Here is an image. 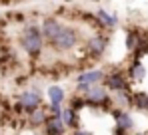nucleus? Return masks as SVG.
Here are the masks:
<instances>
[{"label": "nucleus", "mask_w": 148, "mask_h": 135, "mask_svg": "<svg viewBox=\"0 0 148 135\" xmlns=\"http://www.w3.org/2000/svg\"><path fill=\"white\" fill-rule=\"evenodd\" d=\"M18 46H20V50L24 52L28 58L38 60L40 54L46 48L44 38L40 34V26L38 24H26L24 28L20 30V34H18Z\"/></svg>", "instance_id": "f257e3e1"}, {"label": "nucleus", "mask_w": 148, "mask_h": 135, "mask_svg": "<svg viewBox=\"0 0 148 135\" xmlns=\"http://www.w3.org/2000/svg\"><path fill=\"white\" fill-rule=\"evenodd\" d=\"M78 44H80V30L72 24H62L60 32L56 34V38L48 46L58 54H68V52L76 50Z\"/></svg>", "instance_id": "f03ea898"}, {"label": "nucleus", "mask_w": 148, "mask_h": 135, "mask_svg": "<svg viewBox=\"0 0 148 135\" xmlns=\"http://www.w3.org/2000/svg\"><path fill=\"white\" fill-rule=\"evenodd\" d=\"M42 99H44V93L40 91V88H28L22 90L18 93L16 101L12 103V109L10 111L14 115H22V113H32L34 109L42 107Z\"/></svg>", "instance_id": "7ed1b4c3"}, {"label": "nucleus", "mask_w": 148, "mask_h": 135, "mask_svg": "<svg viewBox=\"0 0 148 135\" xmlns=\"http://www.w3.org/2000/svg\"><path fill=\"white\" fill-rule=\"evenodd\" d=\"M84 101H86V109H98V111L110 113V109L114 107L112 95L108 93V90L102 84L100 86H92L88 90V93L84 95Z\"/></svg>", "instance_id": "20e7f679"}, {"label": "nucleus", "mask_w": 148, "mask_h": 135, "mask_svg": "<svg viewBox=\"0 0 148 135\" xmlns=\"http://www.w3.org/2000/svg\"><path fill=\"white\" fill-rule=\"evenodd\" d=\"M110 48V36L104 32H94L84 42V52L90 60H102Z\"/></svg>", "instance_id": "39448f33"}, {"label": "nucleus", "mask_w": 148, "mask_h": 135, "mask_svg": "<svg viewBox=\"0 0 148 135\" xmlns=\"http://www.w3.org/2000/svg\"><path fill=\"white\" fill-rule=\"evenodd\" d=\"M102 86L108 90L110 95L120 93V91H130L132 90V84L128 82L126 72H124L122 68H114V70L106 72V74H104V80H102Z\"/></svg>", "instance_id": "423d86ee"}, {"label": "nucleus", "mask_w": 148, "mask_h": 135, "mask_svg": "<svg viewBox=\"0 0 148 135\" xmlns=\"http://www.w3.org/2000/svg\"><path fill=\"white\" fill-rule=\"evenodd\" d=\"M104 74L106 70L102 68H92V70H82L80 74L74 76V84L76 86H100L102 80H104Z\"/></svg>", "instance_id": "0eeeda50"}, {"label": "nucleus", "mask_w": 148, "mask_h": 135, "mask_svg": "<svg viewBox=\"0 0 148 135\" xmlns=\"http://www.w3.org/2000/svg\"><path fill=\"white\" fill-rule=\"evenodd\" d=\"M92 14H94V20L98 24V30H104V34L114 32V28L118 26V16L106 8H96Z\"/></svg>", "instance_id": "6e6552de"}, {"label": "nucleus", "mask_w": 148, "mask_h": 135, "mask_svg": "<svg viewBox=\"0 0 148 135\" xmlns=\"http://www.w3.org/2000/svg\"><path fill=\"white\" fill-rule=\"evenodd\" d=\"M62 24L56 16H44L42 18V22L38 24L40 26V34H42V38H44V44H50L54 38H56V34L60 32V28H62Z\"/></svg>", "instance_id": "1a4fd4ad"}, {"label": "nucleus", "mask_w": 148, "mask_h": 135, "mask_svg": "<svg viewBox=\"0 0 148 135\" xmlns=\"http://www.w3.org/2000/svg\"><path fill=\"white\" fill-rule=\"evenodd\" d=\"M110 117H112V121H114V127H120L124 131H132L134 129V125H136V121H134V117H132V113L126 111V109H118V107H112L110 109Z\"/></svg>", "instance_id": "9d476101"}, {"label": "nucleus", "mask_w": 148, "mask_h": 135, "mask_svg": "<svg viewBox=\"0 0 148 135\" xmlns=\"http://www.w3.org/2000/svg\"><path fill=\"white\" fill-rule=\"evenodd\" d=\"M124 72H126V78H128L130 84H142V82L146 80V76H148L146 66H144L140 60H130V64L126 66Z\"/></svg>", "instance_id": "9b49d317"}, {"label": "nucleus", "mask_w": 148, "mask_h": 135, "mask_svg": "<svg viewBox=\"0 0 148 135\" xmlns=\"http://www.w3.org/2000/svg\"><path fill=\"white\" fill-rule=\"evenodd\" d=\"M46 119H48V113H46V107L42 105V107H38V109H34L32 113L26 115V125H28V129L38 131V129L44 127Z\"/></svg>", "instance_id": "f8f14e48"}, {"label": "nucleus", "mask_w": 148, "mask_h": 135, "mask_svg": "<svg viewBox=\"0 0 148 135\" xmlns=\"http://www.w3.org/2000/svg\"><path fill=\"white\" fill-rule=\"evenodd\" d=\"M60 119H62V123H64L66 131H68V129H70V131H76V129H80V127H82V119H80V113L72 111V109H70L68 105H64V107H62Z\"/></svg>", "instance_id": "ddd939ff"}, {"label": "nucleus", "mask_w": 148, "mask_h": 135, "mask_svg": "<svg viewBox=\"0 0 148 135\" xmlns=\"http://www.w3.org/2000/svg\"><path fill=\"white\" fill-rule=\"evenodd\" d=\"M46 99H48V105H58V107H62L64 105V101H66V90L62 88V86H48L46 88Z\"/></svg>", "instance_id": "4468645a"}, {"label": "nucleus", "mask_w": 148, "mask_h": 135, "mask_svg": "<svg viewBox=\"0 0 148 135\" xmlns=\"http://www.w3.org/2000/svg\"><path fill=\"white\" fill-rule=\"evenodd\" d=\"M42 135H66V127H64L62 119L48 115V119L42 127Z\"/></svg>", "instance_id": "2eb2a0df"}, {"label": "nucleus", "mask_w": 148, "mask_h": 135, "mask_svg": "<svg viewBox=\"0 0 148 135\" xmlns=\"http://www.w3.org/2000/svg\"><path fill=\"white\" fill-rule=\"evenodd\" d=\"M142 34H144V32H142L140 28H134V26L126 30V34H124V46H126V50H128L130 54L134 52V48L142 40Z\"/></svg>", "instance_id": "dca6fc26"}, {"label": "nucleus", "mask_w": 148, "mask_h": 135, "mask_svg": "<svg viewBox=\"0 0 148 135\" xmlns=\"http://www.w3.org/2000/svg\"><path fill=\"white\" fill-rule=\"evenodd\" d=\"M132 109L140 113H148V93L142 90L132 91Z\"/></svg>", "instance_id": "f3484780"}, {"label": "nucleus", "mask_w": 148, "mask_h": 135, "mask_svg": "<svg viewBox=\"0 0 148 135\" xmlns=\"http://www.w3.org/2000/svg\"><path fill=\"white\" fill-rule=\"evenodd\" d=\"M132 91H120V93H114L112 95V101H114V107H118V109H132Z\"/></svg>", "instance_id": "a211bd4d"}, {"label": "nucleus", "mask_w": 148, "mask_h": 135, "mask_svg": "<svg viewBox=\"0 0 148 135\" xmlns=\"http://www.w3.org/2000/svg\"><path fill=\"white\" fill-rule=\"evenodd\" d=\"M144 56H148V34H142V40L138 42V46L132 52V60H140L142 62Z\"/></svg>", "instance_id": "6ab92c4d"}, {"label": "nucleus", "mask_w": 148, "mask_h": 135, "mask_svg": "<svg viewBox=\"0 0 148 135\" xmlns=\"http://www.w3.org/2000/svg\"><path fill=\"white\" fill-rule=\"evenodd\" d=\"M68 107L72 109V111L80 113L86 109V101H84V97H80V95H76V93H72L70 97H68Z\"/></svg>", "instance_id": "aec40b11"}, {"label": "nucleus", "mask_w": 148, "mask_h": 135, "mask_svg": "<svg viewBox=\"0 0 148 135\" xmlns=\"http://www.w3.org/2000/svg\"><path fill=\"white\" fill-rule=\"evenodd\" d=\"M70 135H94V133L88 131V129H84V127H80V129H76V131H70Z\"/></svg>", "instance_id": "412c9836"}, {"label": "nucleus", "mask_w": 148, "mask_h": 135, "mask_svg": "<svg viewBox=\"0 0 148 135\" xmlns=\"http://www.w3.org/2000/svg\"><path fill=\"white\" fill-rule=\"evenodd\" d=\"M2 115H4V111H2V109H0V119H2Z\"/></svg>", "instance_id": "4be33fe9"}, {"label": "nucleus", "mask_w": 148, "mask_h": 135, "mask_svg": "<svg viewBox=\"0 0 148 135\" xmlns=\"http://www.w3.org/2000/svg\"><path fill=\"white\" fill-rule=\"evenodd\" d=\"M0 135H4V131H2V129H0Z\"/></svg>", "instance_id": "5701e85b"}, {"label": "nucleus", "mask_w": 148, "mask_h": 135, "mask_svg": "<svg viewBox=\"0 0 148 135\" xmlns=\"http://www.w3.org/2000/svg\"><path fill=\"white\" fill-rule=\"evenodd\" d=\"M134 135H144V133H134Z\"/></svg>", "instance_id": "b1692460"}]
</instances>
